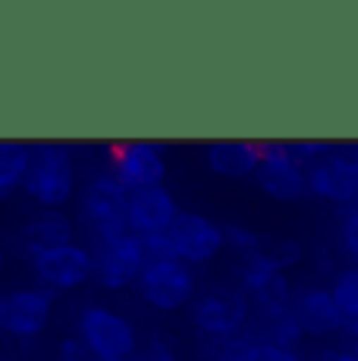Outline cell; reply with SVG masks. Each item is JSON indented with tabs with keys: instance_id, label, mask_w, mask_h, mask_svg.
<instances>
[{
	"instance_id": "obj_29",
	"label": "cell",
	"mask_w": 358,
	"mask_h": 361,
	"mask_svg": "<svg viewBox=\"0 0 358 361\" xmlns=\"http://www.w3.org/2000/svg\"><path fill=\"white\" fill-rule=\"evenodd\" d=\"M342 333H346V339H358V317L342 324Z\"/></svg>"
},
{
	"instance_id": "obj_23",
	"label": "cell",
	"mask_w": 358,
	"mask_h": 361,
	"mask_svg": "<svg viewBox=\"0 0 358 361\" xmlns=\"http://www.w3.org/2000/svg\"><path fill=\"white\" fill-rule=\"evenodd\" d=\"M129 361H176V349L163 336H151L144 345L139 343V349Z\"/></svg>"
},
{
	"instance_id": "obj_21",
	"label": "cell",
	"mask_w": 358,
	"mask_h": 361,
	"mask_svg": "<svg viewBox=\"0 0 358 361\" xmlns=\"http://www.w3.org/2000/svg\"><path fill=\"white\" fill-rule=\"evenodd\" d=\"M336 308L342 314V324L355 321L358 317V267H346L333 276V286H330Z\"/></svg>"
},
{
	"instance_id": "obj_7",
	"label": "cell",
	"mask_w": 358,
	"mask_h": 361,
	"mask_svg": "<svg viewBox=\"0 0 358 361\" xmlns=\"http://www.w3.org/2000/svg\"><path fill=\"white\" fill-rule=\"evenodd\" d=\"M54 293L47 289H10L0 295V333L13 339H35L51 327Z\"/></svg>"
},
{
	"instance_id": "obj_11",
	"label": "cell",
	"mask_w": 358,
	"mask_h": 361,
	"mask_svg": "<svg viewBox=\"0 0 358 361\" xmlns=\"http://www.w3.org/2000/svg\"><path fill=\"white\" fill-rule=\"evenodd\" d=\"M32 267H35L38 280L57 293H70V289H79L82 283L92 280V252L79 242H70V245L51 248V252H41L32 258Z\"/></svg>"
},
{
	"instance_id": "obj_24",
	"label": "cell",
	"mask_w": 358,
	"mask_h": 361,
	"mask_svg": "<svg viewBox=\"0 0 358 361\" xmlns=\"http://www.w3.org/2000/svg\"><path fill=\"white\" fill-rule=\"evenodd\" d=\"M286 145H289V154H292L302 166H311L314 161H321L323 154L333 151L330 142H286Z\"/></svg>"
},
{
	"instance_id": "obj_26",
	"label": "cell",
	"mask_w": 358,
	"mask_h": 361,
	"mask_svg": "<svg viewBox=\"0 0 358 361\" xmlns=\"http://www.w3.org/2000/svg\"><path fill=\"white\" fill-rule=\"evenodd\" d=\"M57 361H98V358L85 349V343L79 336H70L57 345Z\"/></svg>"
},
{
	"instance_id": "obj_8",
	"label": "cell",
	"mask_w": 358,
	"mask_h": 361,
	"mask_svg": "<svg viewBox=\"0 0 358 361\" xmlns=\"http://www.w3.org/2000/svg\"><path fill=\"white\" fill-rule=\"evenodd\" d=\"M110 176L126 192L151 189V185H163L167 161H163L161 148L154 142L132 138V142H123L110 151Z\"/></svg>"
},
{
	"instance_id": "obj_13",
	"label": "cell",
	"mask_w": 358,
	"mask_h": 361,
	"mask_svg": "<svg viewBox=\"0 0 358 361\" xmlns=\"http://www.w3.org/2000/svg\"><path fill=\"white\" fill-rule=\"evenodd\" d=\"M179 204L167 185L135 189L126 198V230L132 235H161L176 220Z\"/></svg>"
},
{
	"instance_id": "obj_16",
	"label": "cell",
	"mask_w": 358,
	"mask_h": 361,
	"mask_svg": "<svg viewBox=\"0 0 358 361\" xmlns=\"http://www.w3.org/2000/svg\"><path fill=\"white\" fill-rule=\"evenodd\" d=\"M75 230H73V220L66 217L63 211H41L35 217L29 220V224L23 226V233H19V242H23V248L35 258L41 252H51V248H60V245H70Z\"/></svg>"
},
{
	"instance_id": "obj_18",
	"label": "cell",
	"mask_w": 358,
	"mask_h": 361,
	"mask_svg": "<svg viewBox=\"0 0 358 361\" xmlns=\"http://www.w3.org/2000/svg\"><path fill=\"white\" fill-rule=\"evenodd\" d=\"M252 352V339L245 333L233 336H198V358L202 361H245Z\"/></svg>"
},
{
	"instance_id": "obj_33",
	"label": "cell",
	"mask_w": 358,
	"mask_h": 361,
	"mask_svg": "<svg viewBox=\"0 0 358 361\" xmlns=\"http://www.w3.org/2000/svg\"><path fill=\"white\" fill-rule=\"evenodd\" d=\"M352 211H358V204H355V207H352Z\"/></svg>"
},
{
	"instance_id": "obj_14",
	"label": "cell",
	"mask_w": 358,
	"mask_h": 361,
	"mask_svg": "<svg viewBox=\"0 0 358 361\" xmlns=\"http://www.w3.org/2000/svg\"><path fill=\"white\" fill-rule=\"evenodd\" d=\"M289 314L299 324L302 336H330V333H342V314L336 308L330 289L305 286L289 298Z\"/></svg>"
},
{
	"instance_id": "obj_31",
	"label": "cell",
	"mask_w": 358,
	"mask_h": 361,
	"mask_svg": "<svg viewBox=\"0 0 358 361\" xmlns=\"http://www.w3.org/2000/svg\"><path fill=\"white\" fill-rule=\"evenodd\" d=\"M342 154H346V157H349V161H352V164H358V142H355V145H349V148L342 151Z\"/></svg>"
},
{
	"instance_id": "obj_9",
	"label": "cell",
	"mask_w": 358,
	"mask_h": 361,
	"mask_svg": "<svg viewBox=\"0 0 358 361\" xmlns=\"http://www.w3.org/2000/svg\"><path fill=\"white\" fill-rule=\"evenodd\" d=\"M167 239L173 245V255L183 264H189V267L214 261L220 255V248H223L220 224H214V220H208L204 214H195V211H179L167 230Z\"/></svg>"
},
{
	"instance_id": "obj_20",
	"label": "cell",
	"mask_w": 358,
	"mask_h": 361,
	"mask_svg": "<svg viewBox=\"0 0 358 361\" xmlns=\"http://www.w3.org/2000/svg\"><path fill=\"white\" fill-rule=\"evenodd\" d=\"M29 157L32 148L23 142H10V138H0V179H6L10 185L23 183L25 170H29Z\"/></svg>"
},
{
	"instance_id": "obj_28",
	"label": "cell",
	"mask_w": 358,
	"mask_h": 361,
	"mask_svg": "<svg viewBox=\"0 0 358 361\" xmlns=\"http://www.w3.org/2000/svg\"><path fill=\"white\" fill-rule=\"evenodd\" d=\"M308 361H355L346 349H318Z\"/></svg>"
},
{
	"instance_id": "obj_27",
	"label": "cell",
	"mask_w": 358,
	"mask_h": 361,
	"mask_svg": "<svg viewBox=\"0 0 358 361\" xmlns=\"http://www.w3.org/2000/svg\"><path fill=\"white\" fill-rule=\"evenodd\" d=\"M342 245H346L349 258L358 267V211H349L346 220H342Z\"/></svg>"
},
{
	"instance_id": "obj_3",
	"label": "cell",
	"mask_w": 358,
	"mask_h": 361,
	"mask_svg": "<svg viewBox=\"0 0 358 361\" xmlns=\"http://www.w3.org/2000/svg\"><path fill=\"white\" fill-rule=\"evenodd\" d=\"M126 198L129 192L110 173H101L82 192V220L92 230L94 242H107L126 230Z\"/></svg>"
},
{
	"instance_id": "obj_1",
	"label": "cell",
	"mask_w": 358,
	"mask_h": 361,
	"mask_svg": "<svg viewBox=\"0 0 358 361\" xmlns=\"http://www.w3.org/2000/svg\"><path fill=\"white\" fill-rule=\"evenodd\" d=\"M19 189L32 201H38L44 211H60L70 204L75 195V161L73 151L63 145H35L29 157V170H25Z\"/></svg>"
},
{
	"instance_id": "obj_4",
	"label": "cell",
	"mask_w": 358,
	"mask_h": 361,
	"mask_svg": "<svg viewBox=\"0 0 358 361\" xmlns=\"http://www.w3.org/2000/svg\"><path fill=\"white\" fill-rule=\"evenodd\" d=\"M252 305L236 286L208 289L198 298H192V324L198 336H233L242 333L249 324Z\"/></svg>"
},
{
	"instance_id": "obj_17",
	"label": "cell",
	"mask_w": 358,
	"mask_h": 361,
	"mask_svg": "<svg viewBox=\"0 0 358 361\" xmlns=\"http://www.w3.org/2000/svg\"><path fill=\"white\" fill-rule=\"evenodd\" d=\"M245 336L252 339V345H280V349H295L302 343V330L292 321L289 308L280 311H254L245 324Z\"/></svg>"
},
{
	"instance_id": "obj_32",
	"label": "cell",
	"mask_w": 358,
	"mask_h": 361,
	"mask_svg": "<svg viewBox=\"0 0 358 361\" xmlns=\"http://www.w3.org/2000/svg\"><path fill=\"white\" fill-rule=\"evenodd\" d=\"M4 270H6V252H4V245H0V276H4Z\"/></svg>"
},
{
	"instance_id": "obj_30",
	"label": "cell",
	"mask_w": 358,
	"mask_h": 361,
	"mask_svg": "<svg viewBox=\"0 0 358 361\" xmlns=\"http://www.w3.org/2000/svg\"><path fill=\"white\" fill-rule=\"evenodd\" d=\"M13 192H16V185H10L6 179H0V201H6V198L13 195Z\"/></svg>"
},
{
	"instance_id": "obj_10",
	"label": "cell",
	"mask_w": 358,
	"mask_h": 361,
	"mask_svg": "<svg viewBox=\"0 0 358 361\" xmlns=\"http://www.w3.org/2000/svg\"><path fill=\"white\" fill-rule=\"evenodd\" d=\"M258 185L277 201H299L308 195L305 166L289 154L286 142H264L261 145V161L254 170Z\"/></svg>"
},
{
	"instance_id": "obj_15",
	"label": "cell",
	"mask_w": 358,
	"mask_h": 361,
	"mask_svg": "<svg viewBox=\"0 0 358 361\" xmlns=\"http://www.w3.org/2000/svg\"><path fill=\"white\" fill-rule=\"evenodd\" d=\"M204 161H208V166L217 176L245 179V176H254V170H258L261 145L249 142V138H223V142L208 145Z\"/></svg>"
},
{
	"instance_id": "obj_2",
	"label": "cell",
	"mask_w": 358,
	"mask_h": 361,
	"mask_svg": "<svg viewBox=\"0 0 358 361\" xmlns=\"http://www.w3.org/2000/svg\"><path fill=\"white\" fill-rule=\"evenodd\" d=\"M79 339L98 361H129L139 349V333L123 314L104 305H85L79 311Z\"/></svg>"
},
{
	"instance_id": "obj_25",
	"label": "cell",
	"mask_w": 358,
	"mask_h": 361,
	"mask_svg": "<svg viewBox=\"0 0 358 361\" xmlns=\"http://www.w3.org/2000/svg\"><path fill=\"white\" fill-rule=\"evenodd\" d=\"M245 361H305L295 349H280V345H252Z\"/></svg>"
},
{
	"instance_id": "obj_12",
	"label": "cell",
	"mask_w": 358,
	"mask_h": 361,
	"mask_svg": "<svg viewBox=\"0 0 358 361\" xmlns=\"http://www.w3.org/2000/svg\"><path fill=\"white\" fill-rule=\"evenodd\" d=\"M305 185L314 195L333 201V204H358V164L349 161L342 151H330L321 161L305 166Z\"/></svg>"
},
{
	"instance_id": "obj_6",
	"label": "cell",
	"mask_w": 358,
	"mask_h": 361,
	"mask_svg": "<svg viewBox=\"0 0 358 361\" xmlns=\"http://www.w3.org/2000/svg\"><path fill=\"white\" fill-rule=\"evenodd\" d=\"M88 252H92V276L104 289H113V293L135 283L144 270L142 239L132 233H123L107 242H94V248H88Z\"/></svg>"
},
{
	"instance_id": "obj_22",
	"label": "cell",
	"mask_w": 358,
	"mask_h": 361,
	"mask_svg": "<svg viewBox=\"0 0 358 361\" xmlns=\"http://www.w3.org/2000/svg\"><path fill=\"white\" fill-rule=\"evenodd\" d=\"M223 233V245H233L239 255H252L261 248V235L249 230V226H239V224H223L220 226Z\"/></svg>"
},
{
	"instance_id": "obj_19",
	"label": "cell",
	"mask_w": 358,
	"mask_h": 361,
	"mask_svg": "<svg viewBox=\"0 0 358 361\" xmlns=\"http://www.w3.org/2000/svg\"><path fill=\"white\" fill-rule=\"evenodd\" d=\"M258 255L271 264L277 274H286L289 267L302 264V258H305V248H302V242H295V239H261Z\"/></svg>"
},
{
	"instance_id": "obj_5",
	"label": "cell",
	"mask_w": 358,
	"mask_h": 361,
	"mask_svg": "<svg viewBox=\"0 0 358 361\" xmlns=\"http://www.w3.org/2000/svg\"><path fill=\"white\" fill-rule=\"evenodd\" d=\"M139 293L157 311H179L195 298V274L183 261H151L139 274Z\"/></svg>"
}]
</instances>
